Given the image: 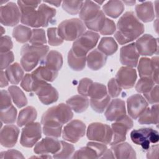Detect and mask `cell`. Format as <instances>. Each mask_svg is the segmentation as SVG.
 <instances>
[{"label": "cell", "mask_w": 159, "mask_h": 159, "mask_svg": "<svg viewBox=\"0 0 159 159\" xmlns=\"http://www.w3.org/2000/svg\"><path fill=\"white\" fill-rule=\"evenodd\" d=\"M118 30L114 34L117 42L120 45L127 43L137 39L145 30L144 25L139 21L134 13L125 12L117 24Z\"/></svg>", "instance_id": "cell-1"}, {"label": "cell", "mask_w": 159, "mask_h": 159, "mask_svg": "<svg viewBox=\"0 0 159 159\" xmlns=\"http://www.w3.org/2000/svg\"><path fill=\"white\" fill-rule=\"evenodd\" d=\"M80 17L84 25L90 30L100 31L106 17L100 6L91 1H86L80 11Z\"/></svg>", "instance_id": "cell-2"}, {"label": "cell", "mask_w": 159, "mask_h": 159, "mask_svg": "<svg viewBox=\"0 0 159 159\" xmlns=\"http://www.w3.org/2000/svg\"><path fill=\"white\" fill-rule=\"evenodd\" d=\"M48 49V47L45 45H24L20 50V64L23 69L26 71L33 70L46 57Z\"/></svg>", "instance_id": "cell-3"}, {"label": "cell", "mask_w": 159, "mask_h": 159, "mask_svg": "<svg viewBox=\"0 0 159 159\" xmlns=\"http://www.w3.org/2000/svg\"><path fill=\"white\" fill-rule=\"evenodd\" d=\"M73 113L68 105L61 103L49 108L45 111L41 119V124H51L61 125L73 118Z\"/></svg>", "instance_id": "cell-4"}, {"label": "cell", "mask_w": 159, "mask_h": 159, "mask_svg": "<svg viewBox=\"0 0 159 159\" xmlns=\"http://www.w3.org/2000/svg\"><path fill=\"white\" fill-rule=\"evenodd\" d=\"M59 36L66 41H73L79 38L86 30L84 22L79 19H71L61 22L58 27Z\"/></svg>", "instance_id": "cell-5"}, {"label": "cell", "mask_w": 159, "mask_h": 159, "mask_svg": "<svg viewBox=\"0 0 159 159\" xmlns=\"http://www.w3.org/2000/svg\"><path fill=\"white\" fill-rule=\"evenodd\" d=\"M99 39V35L98 33L91 30L86 31L75 40L71 50L76 56L86 57L96 45Z\"/></svg>", "instance_id": "cell-6"}, {"label": "cell", "mask_w": 159, "mask_h": 159, "mask_svg": "<svg viewBox=\"0 0 159 159\" xmlns=\"http://www.w3.org/2000/svg\"><path fill=\"white\" fill-rule=\"evenodd\" d=\"M87 137L90 140L110 144L112 140V130L109 125L99 122L91 124L87 129Z\"/></svg>", "instance_id": "cell-7"}, {"label": "cell", "mask_w": 159, "mask_h": 159, "mask_svg": "<svg viewBox=\"0 0 159 159\" xmlns=\"http://www.w3.org/2000/svg\"><path fill=\"white\" fill-rule=\"evenodd\" d=\"M40 1H18L17 4L21 12L20 22L32 27H37L38 15L35 9Z\"/></svg>", "instance_id": "cell-8"}, {"label": "cell", "mask_w": 159, "mask_h": 159, "mask_svg": "<svg viewBox=\"0 0 159 159\" xmlns=\"http://www.w3.org/2000/svg\"><path fill=\"white\" fill-rule=\"evenodd\" d=\"M34 80L32 91L37 94L42 104L48 105L58 100V93L54 87L45 81Z\"/></svg>", "instance_id": "cell-9"}, {"label": "cell", "mask_w": 159, "mask_h": 159, "mask_svg": "<svg viewBox=\"0 0 159 159\" xmlns=\"http://www.w3.org/2000/svg\"><path fill=\"white\" fill-rule=\"evenodd\" d=\"M130 138L134 143L141 145L145 150L149 148L150 143H157L159 139L158 132L152 128L133 130L130 133Z\"/></svg>", "instance_id": "cell-10"}, {"label": "cell", "mask_w": 159, "mask_h": 159, "mask_svg": "<svg viewBox=\"0 0 159 159\" xmlns=\"http://www.w3.org/2000/svg\"><path fill=\"white\" fill-rule=\"evenodd\" d=\"M112 124L113 137L111 145L122 142L126 139V134L129 130L133 127L132 120L127 115L115 120Z\"/></svg>", "instance_id": "cell-11"}, {"label": "cell", "mask_w": 159, "mask_h": 159, "mask_svg": "<svg viewBox=\"0 0 159 159\" xmlns=\"http://www.w3.org/2000/svg\"><path fill=\"white\" fill-rule=\"evenodd\" d=\"M42 134L41 125L39 122H32L22 129L20 143L25 147H32L40 139Z\"/></svg>", "instance_id": "cell-12"}, {"label": "cell", "mask_w": 159, "mask_h": 159, "mask_svg": "<svg viewBox=\"0 0 159 159\" xmlns=\"http://www.w3.org/2000/svg\"><path fill=\"white\" fill-rule=\"evenodd\" d=\"M137 68L141 78L151 77L157 84L158 83V57L157 56L152 59L146 57L140 58Z\"/></svg>", "instance_id": "cell-13"}, {"label": "cell", "mask_w": 159, "mask_h": 159, "mask_svg": "<svg viewBox=\"0 0 159 159\" xmlns=\"http://www.w3.org/2000/svg\"><path fill=\"white\" fill-rule=\"evenodd\" d=\"M1 23L6 26H14L17 25L21 18V12L19 7L12 2L0 8Z\"/></svg>", "instance_id": "cell-14"}, {"label": "cell", "mask_w": 159, "mask_h": 159, "mask_svg": "<svg viewBox=\"0 0 159 159\" xmlns=\"http://www.w3.org/2000/svg\"><path fill=\"white\" fill-rule=\"evenodd\" d=\"M86 125L80 120H73L68 123L62 132L63 139L71 143L77 142L85 134Z\"/></svg>", "instance_id": "cell-15"}, {"label": "cell", "mask_w": 159, "mask_h": 159, "mask_svg": "<svg viewBox=\"0 0 159 159\" xmlns=\"http://www.w3.org/2000/svg\"><path fill=\"white\" fill-rule=\"evenodd\" d=\"M107 147L106 144L95 142H89L86 146L77 150L73 158H99L105 153Z\"/></svg>", "instance_id": "cell-16"}, {"label": "cell", "mask_w": 159, "mask_h": 159, "mask_svg": "<svg viewBox=\"0 0 159 159\" xmlns=\"http://www.w3.org/2000/svg\"><path fill=\"white\" fill-rule=\"evenodd\" d=\"M139 54L152 56L158 53V39L150 34H144L135 43Z\"/></svg>", "instance_id": "cell-17"}, {"label": "cell", "mask_w": 159, "mask_h": 159, "mask_svg": "<svg viewBox=\"0 0 159 159\" xmlns=\"http://www.w3.org/2000/svg\"><path fill=\"white\" fill-rule=\"evenodd\" d=\"M127 106L129 116L137 119L148 107V102L142 95L136 94L127 99Z\"/></svg>", "instance_id": "cell-18"}, {"label": "cell", "mask_w": 159, "mask_h": 159, "mask_svg": "<svg viewBox=\"0 0 159 159\" xmlns=\"http://www.w3.org/2000/svg\"><path fill=\"white\" fill-rule=\"evenodd\" d=\"M137 77L135 69L129 66H122L116 74V80L122 88L129 89L134 86Z\"/></svg>", "instance_id": "cell-19"}, {"label": "cell", "mask_w": 159, "mask_h": 159, "mask_svg": "<svg viewBox=\"0 0 159 159\" xmlns=\"http://www.w3.org/2000/svg\"><path fill=\"white\" fill-rule=\"evenodd\" d=\"M61 148V142L55 138L46 137L38 142L34 149V152L38 155L55 154Z\"/></svg>", "instance_id": "cell-20"}, {"label": "cell", "mask_w": 159, "mask_h": 159, "mask_svg": "<svg viewBox=\"0 0 159 159\" xmlns=\"http://www.w3.org/2000/svg\"><path fill=\"white\" fill-rule=\"evenodd\" d=\"M139 58V54L135 43L125 45L120 48V60L122 65L132 68L135 67L138 63Z\"/></svg>", "instance_id": "cell-21"}, {"label": "cell", "mask_w": 159, "mask_h": 159, "mask_svg": "<svg viewBox=\"0 0 159 159\" xmlns=\"http://www.w3.org/2000/svg\"><path fill=\"white\" fill-rule=\"evenodd\" d=\"M126 115L125 102L120 99H113L104 113L106 119L109 121H115Z\"/></svg>", "instance_id": "cell-22"}, {"label": "cell", "mask_w": 159, "mask_h": 159, "mask_svg": "<svg viewBox=\"0 0 159 159\" xmlns=\"http://www.w3.org/2000/svg\"><path fill=\"white\" fill-rule=\"evenodd\" d=\"M19 130L14 125H5L1 131L0 140L2 146L11 148L13 147L18 139Z\"/></svg>", "instance_id": "cell-23"}, {"label": "cell", "mask_w": 159, "mask_h": 159, "mask_svg": "<svg viewBox=\"0 0 159 159\" xmlns=\"http://www.w3.org/2000/svg\"><path fill=\"white\" fill-rule=\"evenodd\" d=\"M37 27H47L56 15V10L45 4H41L37 9Z\"/></svg>", "instance_id": "cell-24"}, {"label": "cell", "mask_w": 159, "mask_h": 159, "mask_svg": "<svg viewBox=\"0 0 159 159\" xmlns=\"http://www.w3.org/2000/svg\"><path fill=\"white\" fill-rule=\"evenodd\" d=\"M137 17L144 22H151L154 19L155 12L152 2L146 1L135 6Z\"/></svg>", "instance_id": "cell-25"}, {"label": "cell", "mask_w": 159, "mask_h": 159, "mask_svg": "<svg viewBox=\"0 0 159 159\" xmlns=\"http://www.w3.org/2000/svg\"><path fill=\"white\" fill-rule=\"evenodd\" d=\"M107 56L98 49L92 50L86 57L88 66L92 70H98L104 66Z\"/></svg>", "instance_id": "cell-26"}, {"label": "cell", "mask_w": 159, "mask_h": 159, "mask_svg": "<svg viewBox=\"0 0 159 159\" xmlns=\"http://www.w3.org/2000/svg\"><path fill=\"white\" fill-rule=\"evenodd\" d=\"M111 150L116 158H136V153L132 146L127 142L111 145Z\"/></svg>", "instance_id": "cell-27"}, {"label": "cell", "mask_w": 159, "mask_h": 159, "mask_svg": "<svg viewBox=\"0 0 159 159\" xmlns=\"http://www.w3.org/2000/svg\"><path fill=\"white\" fill-rule=\"evenodd\" d=\"M58 71L53 70L46 66H40L32 73L34 80L37 81L52 82L57 77Z\"/></svg>", "instance_id": "cell-28"}, {"label": "cell", "mask_w": 159, "mask_h": 159, "mask_svg": "<svg viewBox=\"0 0 159 159\" xmlns=\"http://www.w3.org/2000/svg\"><path fill=\"white\" fill-rule=\"evenodd\" d=\"M66 104L75 112L81 113L85 111L89 104L88 98L83 95H75L66 101Z\"/></svg>", "instance_id": "cell-29"}, {"label": "cell", "mask_w": 159, "mask_h": 159, "mask_svg": "<svg viewBox=\"0 0 159 159\" xmlns=\"http://www.w3.org/2000/svg\"><path fill=\"white\" fill-rule=\"evenodd\" d=\"M139 122L140 124H158V105L156 104L151 108L147 107L139 116Z\"/></svg>", "instance_id": "cell-30"}, {"label": "cell", "mask_w": 159, "mask_h": 159, "mask_svg": "<svg viewBox=\"0 0 159 159\" xmlns=\"http://www.w3.org/2000/svg\"><path fill=\"white\" fill-rule=\"evenodd\" d=\"M63 65V57L61 54L55 50L50 51L46 55L44 60V65L58 71Z\"/></svg>", "instance_id": "cell-31"}, {"label": "cell", "mask_w": 159, "mask_h": 159, "mask_svg": "<svg viewBox=\"0 0 159 159\" xmlns=\"http://www.w3.org/2000/svg\"><path fill=\"white\" fill-rule=\"evenodd\" d=\"M37 113L36 109L32 106H28L22 109L19 112L17 117V125L22 127L34 122L37 118Z\"/></svg>", "instance_id": "cell-32"}, {"label": "cell", "mask_w": 159, "mask_h": 159, "mask_svg": "<svg viewBox=\"0 0 159 159\" xmlns=\"http://www.w3.org/2000/svg\"><path fill=\"white\" fill-rule=\"evenodd\" d=\"M103 12L112 18L118 17L124 10V5L121 1H109L102 7Z\"/></svg>", "instance_id": "cell-33"}, {"label": "cell", "mask_w": 159, "mask_h": 159, "mask_svg": "<svg viewBox=\"0 0 159 159\" xmlns=\"http://www.w3.org/2000/svg\"><path fill=\"white\" fill-rule=\"evenodd\" d=\"M6 75L11 83L18 84L24 78V71L18 63H15L8 66L6 70Z\"/></svg>", "instance_id": "cell-34"}, {"label": "cell", "mask_w": 159, "mask_h": 159, "mask_svg": "<svg viewBox=\"0 0 159 159\" xmlns=\"http://www.w3.org/2000/svg\"><path fill=\"white\" fill-rule=\"evenodd\" d=\"M117 48L116 42L110 37L102 38L98 45V50L106 55H112L117 50Z\"/></svg>", "instance_id": "cell-35"}, {"label": "cell", "mask_w": 159, "mask_h": 159, "mask_svg": "<svg viewBox=\"0 0 159 159\" xmlns=\"http://www.w3.org/2000/svg\"><path fill=\"white\" fill-rule=\"evenodd\" d=\"M32 30L22 25L16 26L12 31L13 37L20 43H25L29 41L32 37Z\"/></svg>", "instance_id": "cell-36"}, {"label": "cell", "mask_w": 159, "mask_h": 159, "mask_svg": "<svg viewBox=\"0 0 159 159\" xmlns=\"http://www.w3.org/2000/svg\"><path fill=\"white\" fill-rule=\"evenodd\" d=\"M9 93L14 104L21 108L27 104V99L23 91L16 86H11L8 88Z\"/></svg>", "instance_id": "cell-37"}, {"label": "cell", "mask_w": 159, "mask_h": 159, "mask_svg": "<svg viewBox=\"0 0 159 159\" xmlns=\"http://www.w3.org/2000/svg\"><path fill=\"white\" fill-rule=\"evenodd\" d=\"M86 57H78L73 53L70 50L68 54V63L69 66L75 71H81L83 70L86 65Z\"/></svg>", "instance_id": "cell-38"}, {"label": "cell", "mask_w": 159, "mask_h": 159, "mask_svg": "<svg viewBox=\"0 0 159 159\" xmlns=\"http://www.w3.org/2000/svg\"><path fill=\"white\" fill-rule=\"evenodd\" d=\"M107 95H108L107 89L104 84L99 83H93L89 88L88 96L91 99H101Z\"/></svg>", "instance_id": "cell-39"}, {"label": "cell", "mask_w": 159, "mask_h": 159, "mask_svg": "<svg viewBox=\"0 0 159 159\" xmlns=\"http://www.w3.org/2000/svg\"><path fill=\"white\" fill-rule=\"evenodd\" d=\"M1 120L4 124H13L15 122L17 117V109L14 106L1 109Z\"/></svg>", "instance_id": "cell-40"}, {"label": "cell", "mask_w": 159, "mask_h": 159, "mask_svg": "<svg viewBox=\"0 0 159 159\" xmlns=\"http://www.w3.org/2000/svg\"><path fill=\"white\" fill-rule=\"evenodd\" d=\"M155 81L151 77H142L136 84L135 89L140 93H146L155 86Z\"/></svg>", "instance_id": "cell-41"}, {"label": "cell", "mask_w": 159, "mask_h": 159, "mask_svg": "<svg viewBox=\"0 0 159 159\" xmlns=\"http://www.w3.org/2000/svg\"><path fill=\"white\" fill-rule=\"evenodd\" d=\"M84 1H64L62 2V7L70 14H77L81 10Z\"/></svg>", "instance_id": "cell-42"}, {"label": "cell", "mask_w": 159, "mask_h": 159, "mask_svg": "<svg viewBox=\"0 0 159 159\" xmlns=\"http://www.w3.org/2000/svg\"><path fill=\"white\" fill-rule=\"evenodd\" d=\"M61 148L60 150L53 154L55 158H69L75 151V147L72 144L68 143L64 141H60Z\"/></svg>", "instance_id": "cell-43"}, {"label": "cell", "mask_w": 159, "mask_h": 159, "mask_svg": "<svg viewBox=\"0 0 159 159\" xmlns=\"http://www.w3.org/2000/svg\"><path fill=\"white\" fill-rule=\"evenodd\" d=\"M29 42L33 45H44L47 43L45 30L43 29H32V37Z\"/></svg>", "instance_id": "cell-44"}, {"label": "cell", "mask_w": 159, "mask_h": 159, "mask_svg": "<svg viewBox=\"0 0 159 159\" xmlns=\"http://www.w3.org/2000/svg\"><path fill=\"white\" fill-rule=\"evenodd\" d=\"M111 100V98L109 95H107L105 98L101 99H90V105L92 109L98 112L102 113L106 109L107 106H108Z\"/></svg>", "instance_id": "cell-45"}, {"label": "cell", "mask_w": 159, "mask_h": 159, "mask_svg": "<svg viewBox=\"0 0 159 159\" xmlns=\"http://www.w3.org/2000/svg\"><path fill=\"white\" fill-rule=\"evenodd\" d=\"M43 134L49 137L55 138L60 137L61 134L62 126L50 124H43Z\"/></svg>", "instance_id": "cell-46"}, {"label": "cell", "mask_w": 159, "mask_h": 159, "mask_svg": "<svg viewBox=\"0 0 159 159\" xmlns=\"http://www.w3.org/2000/svg\"><path fill=\"white\" fill-rule=\"evenodd\" d=\"M48 43L52 46H58L63 43V40L59 36L56 27H51L47 30Z\"/></svg>", "instance_id": "cell-47"}, {"label": "cell", "mask_w": 159, "mask_h": 159, "mask_svg": "<svg viewBox=\"0 0 159 159\" xmlns=\"http://www.w3.org/2000/svg\"><path fill=\"white\" fill-rule=\"evenodd\" d=\"M108 91L109 94L112 98H116L120 94L122 88L117 82L116 78H112L108 82Z\"/></svg>", "instance_id": "cell-48"}, {"label": "cell", "mask_w": 159, "mask_h": 159, "mask_svg": "<svg viewBox=\"0 0 159 159\" xmlns=\"http://www.w3.org/2000/svg\"><path fill=\"white\" fill-rule=\"evenodd\" d=\"M93 81L88 78H84L81 79L78 86V92L81 95L87 96L88 95V91L91 85L93 84Z\"/></svg>", "instance_id": "cell-49"}, {"label": "cell", "mask_w": 159, "mask_h": 159, "mask_svg": "<svg viewBox=\"0 0 159 159\" xmlns=\"http://www.w3.org/2000/svg\"><path fill=\"white\" fill-rule=\"evenodd\" d=\"M116 27L114 22L106 17L104 24L100 30V33L102 35H111L116 32Z\"/></svg>", "instance_id": "cell-50"}, {"label": "cell", "mask_w": 159, "mask_h": 159, "mask_svg": "<svg viewBox=\"0 0 159 159\" xmlns=\"http://www.w3.org/2000/svg\"><path fill=\"white\" fill-rule=\"evenodd\" d=\"M147 101L150 104H157L158 102V84L146 93H143Z\"/></svg>", "instance_id": "cell-51"}, {"label": "cell", "mask_w": 159, "mask_h": 159, "mask_svg": "<svg viewBox=\"0 0 159 159\" xmlns=\"http://www.w3.org/2000/svg\"><path fill=\"white\" fill-rule=\"evenodd\" d=\"M14 61V54L11 51L6 53H1V70L8 67Z\"/></svg>", "instance_id": "cell-52"}, {"label": "cell", "mask_w": 159, "mask_h": 159, "mask_svg": "<svg viewBox=\"0 0 159 159\" xmlns=\"http://www.w3.org/2000/svg\"><path fill=\"white\" fill-rule=\"evenodd\" d=\"M34 80L31 74H26L22 80L20 86L26 91H32Z\"/></svg>", "instance_id": "cell-53"}, {"label": "cell", "mask_w": 159, "mask_h": 159, "mask_svg": "<svg viewBox=\"0 0 159 159\" xmlns=\"http://www.w3.org/2000/svg\"><path fill=\"white\" fill-rule=\"evenodd\" d=\"M13 43L10 37L5 35L2 36L1 39V53H6L10 51L12 48Z\"/></svg>", "instance_id": "cell-54"}, {"label": "cell", "mask_w": 159, "mask_h": 159, "mask_svg": "<svg viewBox=\"0 0 159 159\" xmlns=\"http://www.w3.org/2000/svg\"><path fill=\"white\" fill-rule=\"evenodd\" d=\"M11 95L8 93L7 91L5 90L1 91V102L0 106L1 109H6L11 106Z\"/></svg>", "instance_id": "cell-55"}, {"label": "cell", "mask_w": 159, "mask_h": 159, "mask_svg": "<svg viewBox=\"0 0 159 159\" xmlns=\"http://www.w3.org/2000/svg\"><path fill=\"white\" fill-rule=\"evenodd\" d=\"M1 159L3 158H24L22 154L16 150H9L1 153Z\"/></svg>", "instance_id": "cell-56"}, {"label": "cell", "mask_w": 159, "mask_h": 159, "mask_svg": "<svg viewBox=\"0 0 159 159\" xmlns=\"http://www.w3.org/2000/svg\"><path fill=\"white\" fill-rule=\"evenodd\" d=\"M148 152L147 155L148 158H157L158 154V145H153L148 149Z\"/></svg>", "instance_id": "cell-57"}, {"label": "cell", "mask_w": 159, "mask_h": 159, "mask_svg": "<svg viewBox=\"0 0 159 159\" xmlns=\"http://www.w3.org/2000/svg\"><path fill=\"white\" fill-rule=\"evenodd\" d=\"M8 79L6 75V73L2 70L1 71V88L5 87L8 84Z\"/></svg>", "instance_id": "cell-58"}, {"label": "cell", "mask_w": 159, "mask_h": 159, "mask_svg": "<svg viewBox=\"0 0 159 159\" xmlns=\"http://www.w3.org/2000/svg\"><path fill=\"white\" fill-rule=\"evenodd\" d=\"M114 155L112 151V150L107 149L103 155L101 157V158H114Z\"/></svg>", "instance_id": "cell-59"}, {"label": "cell", "mask_w": 159, "mask_h": 159, "mask_svg": "<svg viewBox=\"0 0 159 159\" xmlns=\"http://www.w3.org/2000/svg\"><path fill=\"white\" fill-rule=\"evenodd\" d=\"M45 2L52 4L53 6H55L56 7H58L60 6V4L61 3V1H44Z\"/></svg>", "instance_id": "cell-60"}, {"label": "cell", "mask_w": 159, "mask_h": 159, "mask_svg": "<svg viewBox=\"0 0 159 159\" xmlns=\"http://www.w3.org/2000/svg\"><path fill=\"white\" fill-rule=\"evenodd\" d=\"M122 2L126 4L128 6H132L135 3V1H124Z\"/></svg>", "instance_id": "cell-61"}, {"label": "cell", "mask_w": 159, "mask_h": 159, "mask_svg": "<svg viewBox=\"0 0 159 159\" xmlns=\"http://www.w3.org/2000/svg\"><path fill=\"white\" fill-rule=\"evenodd\" d=\"M4 28L2 27H1V35H3V34H4Z\"/></svg>", "instance_id": "cell-62"}, {"label": "cell", "mask_w": 159, "mask_h": 159, "mask_svg": "<svg viewBox=\"0 0 159 159\" xmlns=\"http://www.w3.org/2000/svg\"><path fill=\"white\" fill-rule=\"evenodd\" d=\"M104 1H96V2H97V3H98V4H102V2H103Z\"/></svg>", "instance_id": "cell-63"}]
</instances>
